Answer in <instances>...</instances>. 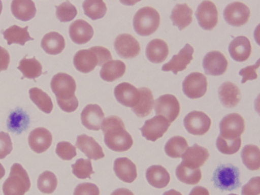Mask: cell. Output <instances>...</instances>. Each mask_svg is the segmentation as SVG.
Returning a JSON list of instances; mask_svg holds the SVG:
<instances>
[{"label": "cell", "mask_w": 260, "mask_h": 195, "mask_svg": "<svg viewBox=\"0 0 260 195\" xmlns=\"http://www.w3.org/2000/svg\"><path fill=\"white\" fill-rule=\"evenodd\" d=\"M111 195H134L132 191L129 189H126V188H120V189H116L114 190Z\"/></svg>", "instance_id": "obj_52"}, {"label": "cell", "mask_w": 260, "mask_h": 195, "mask_svg": "<svg viewBox=\"0 0 260 195\" xmlns=\"http://www.w3.org/2000/svg\"><path fill=\"white\" fill-rule=\"evenodd\" d=\"M212 181L217 189L232 191L241 186L240 170L233 165H220L213 173Z\"/></svg>", "instance_id": "obj_6"}, {"label": "cell", "mask_w": 260, "mask_h": 195, "mask_svg": "<svg viewBox=\"0 0 260 195\" xmlns=\"http://www.w3.org/2000/svg\"><path fill=\"white\" fill-rule=\"evenodd\" d=\"M182 89L185 95L191 100L202 98L207 93V77L198 72L190 73L183 81Z\"/></svg>", "instance_id": "obj_9"}, {"label": "cell", "mask_w": 260, "mask_h": 195, "mask_svg": "<svg viewBox=\"0 0 260 195\" xmlns=\"http://www.w3.org/2000/svg\"><path fill=\"white\" fill-rule=\"evenodd\" d=\"M134 28L140 36H150L158 29L160 24V15L151 7H144L136 12L134 17Z\"/></svg>", "instance_id": "obj_5"}, {"label": "cell", "mask_w": 260, "mask_h": 195, "mask_svg": "<svg viewBox=\"0 0 260 195\" xmlns=\"http://www.w3.org/2000/svg\"><path fill=\"white\" fill-rule=\"evenodd\" d=\"M169 54V46L162 39H153L146 47V55L151 63H162L168 58Z\"/></svg>", "instance_id": "obj_26"}, {"label": "cell", "mask_w": 260, "mask_h": 195, "mask_svg": "<svg viewBox=\"0 0 260 195\" xmlns=\"http://www.w3.org/2000/svg\"><path fill=\"white\" fill-rule=\"evenodd\" d=\"M176 176L181 182L186 185H196L201 181L202 172L199 169H193L180 164L176 169Z\"/></svg>", "instance_id": "obj_39"}, {"label": "cell", "mask_w": 260, "mask_h": 195, "mask_svg": "<svg viewBox=\"0 0 260 195\" xmlns=\"http://www.w3.org/2000/svg\"><path fill=\"white\" fill-rule=\"evenodd\" d=\"M11 10L16 19L22 21H28L34 18L37 12L35 2L27 0L12 1Z\"/></svg>", "instance_id": "obj_31"}, {"label": "cell", "mask_w": 260, "mask_h": 195, "mask_svg": "<svg viewBox=\"0 0 260 195\" xmlns=\"http://www.w3.org/2000/svg\"><path fill=\"white\" fill-rule=\"evenodd\" d=\"M52 134L47 128H35L28 135V142L32 151L38 154L44 153L52 144Z\"/></svg>", "instance_id": "obj_17"}, {"label": "cell", "mask_w": 260, "mask_h": 195, "mask_svg": "<svg viewBox=\"0 0 260 195\" xmlns=\"http://www.w3.org/2000/svg\"><path fill=\"white\" fill-rule=\"evenodd\" d=\"M73 195H100V190L93 183H81L76 187Z\"/></svg>", "instance_id": "obj_46"}, {"label": "cell", "mask_w": 260, "mask_h": 195, "mask_svg": "<svg viewBox=\"0 0 260 195\" xmlns=\"http://www.w3.org/2000/svg\"><path fill=\"white\" fill-rule=\"evenodd\" d=\"M112 60V55L108 49L104 47H93L88 50L77 51L73 58V64L77 71L89 73L96 66H103Z\"/></svg>", "instance_id": "obj_3"}, {"label": "cell", "mask_w": 260, "mask_h": 195, "mask_svg": "<svg viewBox=\"0 0 260 195\" xmlns=\"http://www.w3.org/2000/svg\"><path fill=\"white\" fill-rule=\"evenodd\" d=\"M245 128V120L240 114H229L219 123V136L228 140H234L241 138Z\"/></svg>", "instance_id": "obj_7"}, {"label": "cell", "mask_w": 260, "mask_h": 195, "mask_svg": "<svg viewBox=\"0 0 260 195\" xmlns=\"http://www.w3.org/2000/svg\"><path fill=\"white\" fill-rule=\"evenodd\" d=\"M242 195L260 194V177H255L250 179L249 182L242 187Z\"/></svg>", "instance_id": "obj_48"}, {"label": "cell", "mask_w": 260, "mask_h": 195, "mask_svg": "<svg viewBox=\"0 0 260 195\" xmlns=\"http://www.w3.org/2000/svg\"><path fill=\"white\" fill-rule=\"evenodd\" d=\"M126 65L121 60H111L103 65L100 77L104 81L112 82L124 75Z\"/></svg>", "instance_id": "obj_32"}, {"label": "cell", "mask_w": 260, "mask_h": 195, "mask_svg": "<svg viewBox=\"0 0 260 195\" xmlns=\"http://www.w3.org/2000/svg\"><path fill=\"white\" fill-rule=\"evenodd\" d=\"M114 47L117 55L124 59H133L140 54L141 47L138 41L128 34L118 35L114 42Z\"/></svg>", "instance_id": "obj_13"}, {"label": "cell", "mask_w": 260, "mask_h": 195, "mask_svg": "<svg viewBox=\"0 0 260 195\" xmlns=\"http://www.w3.org/2000/svg\"><path fill=\"white\" fill-rule=\"evenodd\" d=\"M250 16V8L243 3H231L223 10V18L232 26L240 27L246 24Z\"/></svg>", "instance_id": "obj_11"}, {"label": "cell", "mask_w": 260, "mask_h": 195, "mask_svg": "<svg viewBox=\"0 0 260 195\" xmlns=\"http://www.w3.org/2000/svg\"><path fill=\"white\" fill-rule=\"evenodd\" d=\"M58 185V180L52 172L45 171L38 179V188L43 193L51 194L54 193Z\"/></svg>", "instance_id": "obj_41"}, {"label": "cell", "mask_w": 260, "mask_h": 195, "mask_svg": "<svg viewBox=\"0 0 260 195\" xmlns=\"http://www.w3.org/2000/svg\"><path fill=\"white\" fill-rule=\"evenodd\" d=\"M188 149V142L185 138L174 136L171 138L165 146V153L170 158H181Z\"/></svg>", "instance_id": "obj_38"}, {"label": "cell", "mask_w": 260, "mask_h": 195, "mask_svg": "<svg viewBox=\"0 0 260 195\" xmlns=\"http://www.w3.org/2000/svg\"><path fill=\"white\" fill-rule=\"evenodd\" d=\"M229 195H238V194H235V193H230V194H229Z\"/></svg>", "instance_id": "obj_56"}, {"label": "cell", "mask_w": 260, "mask_h": 195, "mask_svg": "<svg viewBox=\"0 0 260 195\" xmlns=\"http://www.w3.org/2000/svg\"><path fill=\"white\" fill-rule=\"evenodd\" d=\"M193 47L191 45L185 44L177 55H173L169 63L162 65V71H172L175 75H177L179 72L184 71L193 60Z\"/></svg>", "instance_id": "obj_16"}, {"label": "cell", "mask_w": 260, "mask_h": 195, "mask_svg": "<svg viewBox=\"0 0 260 195\" xmlns=\"http://www.w3.org/2000/svg\"><path fill=\"white\" fill-rule=\"evenodd\" d=\"M17 69L23 74L22 79H35L43 73V66L35 57L32 59H27L26 57H24L20 61Z\"/></svg>", "instance_id": "obj_35"}, {"label": "cell", "mask_w": 260, "mask_h": 195, "mask_svg": "<svg viewBox=\"0 0 260 195\" xmlns=\"http://www.w3.org/2000/svg\"><path fill=\"white\" fill-rule=\"evenodd\" d=\"M140 97L138 104L132 108L133 112L139 118L146 117L152 112L154 100L152 91L148 88L142 87L138 89Z\"/></svg>", "instance_id": "obj_29"}, {"label": "cell", "mask_w": 260, "mask_h": 195, "mask_svg": "<svg viewBox=\"0 0 260 195\" xmlns=\"http://www.w3.org/2000/svg\"><path fill=\"white\" fill-rule=\"evenodd\" d=\"M29 98L32 103L44 113L50 114L52 112L53 103L51 97L43 89L39 88H31L29 89Z\"/></svg>", "instance_id": "obj_37"}, {"label": "cell", "mask_w": 260, "mask_h": 195, "mask_svg": "<svg viewBox=\"0 0 260 195\" xmlns=\"http://www.w3.org/2000/svg\"><path fill=\"white\" fill-rule=\"evenodd\" d=\"M170 125V122L165 117L156 116L146 120L140 130L146 140L155 142L165 135Z\"/></svg>", "instance_id": "obj_12"}, {"label": "cell", "mask_w": 260, "mask_h": 195, "mask_svg": "<svg viewBox=\"0 0 260 195\" xmlns=\"http://www.w3.org/2000/svg\"><path fill=\"white\" fill-rule=\"evenodd\" d=\"M72 169L73 174L79 179H90L91 175L94 173L90 159L79 158L74 165H72Z\"/></svg>", "instance_id": "obj_43"}, {"label": "cell", "mask_w": 260, "mask_h": 195, "mask_svg": "<svg viewBox=\"0 0 260 195\" xmlns=\"http://www.w3.org/2000/svg\"><path fill=\"white\" fill-rule=\"evenodd\" d=\"M146 180L151 186L157 189H162L168 186L171 177L169 172L161 165H153L146 172Z\"/></svg>", "instance_id": "obj_27"}, {"label": "cell", "mask_w": 260, "mask_h": 195, "mask_svg": "<svg viewBox=\"0 0 260 195\" xmlns=\"http://www.w3.org/2000/svg\"><path fill=\"white\" fill-rule=\"evenodd\" d=\"M69 36L76 44H85L93 38V27L82 19L75 20L69 26Z\"/></svg>", "instance_id": "obj_22"}, {"label": "cell", "mask_w": 260, "mask_h": 195, "mask_svg": "<svg viewBox=\"0 0 260 195\" xmlns=\"http://www.w3.org/2000/svg\"><path fill=\"white\" fill-rule=\"evenodd\" d=\"M41 47L49 55H59L65 47L64 38L59 32H48L41 41Z\"/></svg>", "instance_id": "obj_30"}, {"label": "cell", "mask_w": 260, "mask_h": 195, "mask_svg": "<svg viewBox=\"0 0 260 195\" xmlns=\"http://www.w3.org/2000/svg\"><path fill=\"white\" fill-rule=\"evenodd\" d=\"M242 146V138H237L234 140H228L218 136L216 139V148L219 152L223 154H234L238 152Z\"/></svg>", "instance_id": "obj_42"}, {"label": "cell", "mask_w": 260, "mask_h": 195, "mask_svg": "<svg viewBox=\"0 0 260 195\" xmlns=\"http://www.w3.org/2000/svg\"><path fill=\"white\" fill-rule=\"evenodd\" d=\"M162 195H182L179 191L176 189H170V190L166 191Z\"/></svg>", "instance_id": "obj_53"}, {"label": "cell", "mask_w": 260, "mask_h": 195, "mask_svg": "<svg viewBox=\"0 0 260 195\" xmlns=\"http://www.w3.org/2000/svg\"><path fill=\"white\" fill-rule=\"evenodd\" d=\"M77 15V8L69 1L56 6V16L60 22H69Z\"/></svg>", "instance_id": "obj_44"}, {"label": "cell", "mask_w": 260, "mask_h": 195, "mask_svg": "<svg viewBox=\"0 0 260 195\" xmlns=\"http://www.w3.org/2000/svg\"><path fill=\"white\" fill-rule=\"evenodd\" d=\"M209 157V151L207 149L199 146V144H194L190 147H188L185 150V152L181 157V164L190 169H199L200 167L204 165Z\"/></svg>", "instance_id": "obj_19"}, {"label": "cell", "mask_w": 260, "mask_h": 195, "mask_svg": "<svg viewBox=\"0 0 260 195\" xmlns=\"http://www.w3.org/2000/svg\"><path fill=\"white\" fill-rule=\"evenodd\" d=\"M5 173H6V172H5L4 166L0 164V180L5 176Z\"/></svg>", "instance_id": "obj_54"}, {"label": "cell", "mask_w": 260, "mask_h": 195, "mask_svg": "<svg viewBox=\"0 0 260 195\" xmlns=\"http://www.w3.org/2000/svg\"><path fill=\"white\" fill-rule=\"evenodd\" d=\"M189 195H210V193L205 187L196 186L192 189Z\"/></svg>", "instance_id": "obj_51"}, {"label": "cell", "mask_w": 260, "mask_h": 195, "mask_svg": "<svg viewBox=\"0 0 260 195\" xmlns=\"http://www.w3.org/2000/svg\"><path fill=\"white\" fill-rule=\"evenodd\" d=\"M195 16L200 27L205 30H212L217 25V8L211 1H203L199 4Z\"/></svg>", "instance_id": "obj_14"}, {"label": "cell", "mask_w": 260, "mask_h": 195, "mask_svg": "<svg viewBox=\"0 0 260 195\" xmlns=\"http://www.w3.org/2000/svg\"><path fill=\"white\" fill-rule=\"evenodd\" d=\"M193 10L186 4H178L173 8L170 19L174 26L178 27L180 30L189 26L193 21Z\"/></svg>", "instance_id": "obj_28"}, {"label": "cell", "mask_w": 260, "mask_h": 195, "mask_svg": "<svg viewBox=\"0 0 260 195\" xmlns=\"http://www.w3.org/2000/svg\"><path fill=\"white\" fill-rule=\"evenodd\" d=\"M228 65L226 57L219 51H210L203 58V67L207 75H223L227 71Z\"/></svg>", "instance_id": "obj_15"}, {"label": "cell", "mask_w": 260, "mask_h": 195, "mask_svg": "<svg viewBox=\"0 0 260 195\" xmlns=\"http://www.w3.org/2000/svg\"><path fill=\"white\" fill-rule=\"evenodd\" d=\"M85 16L93 20L103 18L108 10L107 5L104 1L100 0H89L82 4Z\"/></svg>", "instance_id": "obj_40"}, {"label": "cell", "mask_w": 260, "mask_h": 195, "mask_svg": "<svg viewBox=\"0 0 260 195\" xmlns=\"http://www.w3.org/2000/svg\"><path fill=\"white\" fill-rule=\"evenodd\" d=\"M51 87L56 96L57 104L60 109L68 113L75 112L79 105L75 95V79L67 73H57L51 79Z\"/></svg>", "instance_id": "obj_2"}, {"label": "cell", "mask_w": 260, "mask_h": 195, "mask_svg": "<svg viewBox=\"0 0 260 195\" xmlns=\"http://www.w3.org/2000/svg\"><path fill=\"white\" fill-rule=\"evenodd\" d=\"M113 169L116 177L125 183H133L138 177L136 165L128 158H116Z\"/></svg>", "instance_id": "obj_24"}, {"label": "cell", "mask_w": 260, "mask_h": 195, "mask_svg": "<svg viewBox=\"0 0 260 195\" xmlns=\"http://www.w3.org/2000/svg\"><path fill=\"white\" fill-rule=\"evenodd\" d=\"M29 117L28 114L21 108H16L9 115L8 119V128L11 132L21 134L28 128Z\"/></svg>", "instance_id": "obj_33"}, {"label": "cell", "mask_w": 260, "mask_h": 195, "mask_svg": "<svg viewBox=\"0 0 260 195\" xmlns=\"http://www.w3.org/2000/svg\"><path fill=\"white\" fill-rule=\"evenodd\" d=\"M101 128L104 133L105 145L110 150L116 152H124L132 147L134 140L127 132L121 118L117 116L104 118Z\"/></svg>", "instance_id": "obj_1"}, {"label": "cell", "mask_w": 260, "mask_h": 195, "mask_svg": "<svg viewBox=\"0 0 260 195\" xmlns=\"http://www.w3.org/2000/svg\"><path fill=\"white\" fill-rule=\"evenodd\" d=\"M10 63V55L6 49L0 47V73L6 71Z\"/></svg>", "instance_id": "obj_50"}, {"label": "cell", "mask_w": 260, "mask_h": 195, "mask_svg": "<svg viewBox=\"0 0 260 195\" xmlns=\"http://www.w3.org/2000/svg\"><path fill=\"white\" fill-rule=\"evenodd\" d=\"M114 95L121 105L133 108L138 104L140 93L138 89L132 84L123 82L115 87Z\"/></svg>", "instance_id": "obj_18"}, {"label": "cell", "mask_w": 260, "mask_h": 195, "mask_svg": "<svg viewBox=\"0 0 260 195\" xmlns=\"http://www.w3.org/2000/svg\"><path fill=\"white\" fill-rule=\"evenodd\" d=\"M259 67V60L256 63L255 65L247 66L241 69L239 71V75L242 76V83H246L247 81H253L258 78V74L256 73V70Z\"/></svg>", "instance_id": "obj_49"}, {"label": "cell", "mask_w": 260, "mask_h": 195, "mask_svg": "<svg viewBox=\"0 0 260 195\" xmlns=\"http://www.w3.org/2000/svg\"><path fill=\"white\" fill-rule=\"evenodd\" d=\"M12 142L8 133L0 132V159L6 158L12 152Z\"/></svg>", "instance_id": "obj_47"}, {"label": "cell", "mask_w": 260, "mask_h": 195, "mask_svg": "<svg viewBox=\"0 0 260 195\" xmlns=\"http://www.w3.org/2000/svg\"><path fill=\"white\" fill-rule=\"evenodd\" d=\"M250 40L245 36H238L232 41L229 46L230 56L237 62H245L251 55Z\"/></svg>", "instance_id": "obj_23"}, {"label": "cell", "mask_w": 260, "mask_h": 195, "mask_svg": "<svg viewBox=\"0 0 260 195\" xmlns=\"http://www.w3.org/2000/svg\"><path fill=\"white\" fill-rule=\"evenodd\" d=\"M242 162L249 170L257 171L260 169V150L255 145H246L242 150Z\"/></svg>", "instance_id": "obj_36"}, {"label": "cell", "mask_w": 260, "mask_h": 195, "mask_svg": "<svg viewBox=\"0 0 260 195\" xmlns=\"http://www.w3.org/2000/svg\"><path fill=\"white\" fill-rule=\"evenodd\" d=\"M218 94L221 104L228 108L238 106L242 98L238 85L231 81L223 82L218 89Z\"/></svg>", "instance_id": "obj_25"}, {"label": "cell", "mask_w": 260, "mask_h": 195, "mask_svg": "<svg viewBox=\"0 0 260 195\" xmlns=\"http://www.w3.org/2000/svg\"><path fill=\"white\" fill-rule=\"evenodd\" d=\"M28 27H21L18 25H12L7 28L6 30L3 32L4 39H6L8 45L19 44L24 46L28 41H32L34 39L31 38L28 34Z\"/></svg>", "instance_id": "obj_34"}, {"label": "cell", "mask_w": 260, "mask_h": 195, "mask_svg": "<svg viewBox=\"0 0 260 195\" xmlns=\"http://www.w3.org/2000/svg\"><path fill=\"white\" fill-rule=\"evenodd\" d=\"M76 146L83 152L89 159L99 160L105 157L104 150L92 137L88 136L86 134H81L77 138Z\"/></svg>", "instance_id": "obj_21"}, {"label": "cell", "mask_w": 260, "mask_h": 195, "mask_svg": "<svg viewBox=\"0 0 260 195\" xmlns=\"http://www.w3.org/2000/svg\"><path fill=\"white\" fill-rule=\"evenodd\" d=\"M211 118L207 114L199 111H193L184 118V126L190 134L202 136L211 128Z\"/></svg>", "instance_id": "obj_10"}, {"label": "cell", "mask_w": 260, "mask_h": 195, "mask_svg": "<svg viewBox=\"0 0 260 195\" xmlns=\"http://www.w3.org/2000/svg\"><path fill=\"white\" fill-rule=\"evenodd\" d=\"M104 118V112L98 104H88L81 114L82 124L88 129L94 131L101 128Z\"/></svg>", "instance_id": "obj_20"}, {"label": "cell", "mask_w": 260, "mask_h": 195, "mask_svg": "<svg viewBox=\"0 0 260 195\" xmlns=\"http://www.w3.org/2000/svg\"><path fill=\"white\" fill-rule=\"evenodd\" d=\"M154 110L157 116H161L173 123L178 117L181 106L176 96L164 94L159 96L154 102Z\"/></svg>", "instance_id": "obj_8"}, {"label": "cell", "mask_w": 260, "mask_h": 195, "mask_svg": "<svg viewBox=\"0 0 260 195\" xmlns=\"http://www.w3.org/2000/svg\"><path fill=\"white\" fill-rule=\"evenodd\" d=\"M2 10H3L2 1H0V14H1V12H2Z\"/></svg>", "instance_id": "obj_55"}, {"label": "cell", "mask_w": 260, "mask_h": 195, "mask_svg": "<svg viewBox=\"0 0 260 195\" xmlns=\"http://www.w3.org/2000/svg\"><path fill=\"white\" fill-rule=\"evenodd\" d=\"M57 155L63 160H72L77 155L76 146L69 142H60L57 144L55 150Z\"/></svg>", "instance_id": "obj_45"}, {"label": "cell", "mask_w": 260, "mask_h": 195, "mask_svg": "<svg viewBox=\"0 0 260 195\" xmlns=\"http://www.w3.org/2000/svg\"><path fill=\"white\" fill-rule=\"evenodd\" d=\"M30 179L26 170L20 164L11 168L10 175L3 185L4 195H24L30 189Z\"/></svg>", "instance_id": "obj_4"}]
</instances>
